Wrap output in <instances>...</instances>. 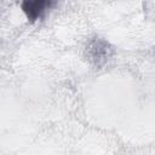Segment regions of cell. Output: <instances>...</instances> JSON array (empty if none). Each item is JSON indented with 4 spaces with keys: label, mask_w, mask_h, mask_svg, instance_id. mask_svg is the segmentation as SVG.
Here are the masks:
<instances>
[{
    "label": "cell",
    "mask_w": 155,
    "mask_h": 155,
    "mask_svg": "<svg viewBox=\"0 0 155 155\" xmlns=\"http://www.w3.org/2000/svg\"><path fill=\"white\" fill-rule=\"evenodd\" d=\"M111 53L113 48L103 39H94L87 46L88 59L96 65H102L105 61H108Z\"/></svg>",
    "instance_id": "6da1fadb"
},
{
    "label": "cell",
    "mask_w": 155,
    "mask_h": 155,
    "mask_svg": "<svg viewBox=\"0 0 155 155\" xmlns=\"http://www.w3.org/2000/svg\"><path fill=\"white\" fill-rule=\"evenodd\" d=\"M51 2L50 1H45V0H34V1H23L22 2V10L24 11V13L27 15L28 19L30 21H35L38 19V17L41 16V13L44 12L46 6H50Z\"/></svg>",
    "instance_id": "7a4b0ae2"
}]
</instances>
